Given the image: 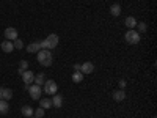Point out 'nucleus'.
Instances as JSON below:
<instances>
[{
	"instance_id": "obj_27",
	"label": "nucleus",
	"mask_w": 157,
	"mask_h": 118,
	"mask_svg": "<svg viewBox=\"0 0 157 118\" xmlns=\"http://www.w3.org/2000/svg\"><path fill=\"white\" fill-rule=\"evenodd\" d=\"M2 95H3V87H0V98H2Z\"/></svg>"
},
{
	"instance_id": "obj_17",
	"label": "nucleus",
	"mask_w": 157,
	"mask_h": 118,
	"mask_svg": "<svg viewBox=\"0 0 157 118\" xmlns=\"http://www.w3.org/2000/svg\"><path fill=\"white\" fill-rule=\"evenodd\" d=\"M21 112H22V115H24V116H29V118H30V116H33V109H32L30 106H24V107L21 109Z\"/></svg>"
},
{
	"instance_id": "obj_2",
	"label": "nucleus",
	"mask_w": 157,
	"mask_h": 118,
	"mask_svg": "<svg viewBox=\"0 0 157 118\" xmlns=\"http://www.w3.org/2000/svg\"><path fill=\"white\" fill-rule=\"evenodd\" d=\"M39 46H41V49H47V50L55 49L58 46V35H55V33L47 35V38L44 41H39Z\"/></svg>"
},
{
	"instance_id": "obj_28",
	"label": "nucleus",
	"mask_w": 157,
	"mask_h": 118,
	"mask_svg": "<svg viewBox=\"0 0 157 118\" xmlns=\"http://www.w3.org/2000/svg\"><path fill=\"white\" fill-rule=\"evenodd\" d=\"M30 118H36V116H30Z\"/></svg>"
},
{
	"instance_id": "obj_23",
	"label": "nucleus",
	"mask_w": 157,
	"mask_h": 118,
	"mask_svg": "<svg viewBox=\"0 0 157 118\" xmlns=\"http://www.w3.org/2000/svg\"><path fill=\"white\" fill-rule=\"evenodd\" d=\"M33 116H36V118H43V116H44V109H43V107H39V109L33 110Z\"/></svg>"
},
{
	"instance_id": "obj_18",
	"label": "nucleus",
	"mask_w": 157,
	"mask_h": 118,
	"mask_svg": "<svg viewBox=\"0 0 157 118\" xmlns=\"http://www.w3.org/2000/svg\"><path fill=\"white\" fill-rule=\"evenodd\" d=\"M35 85H44V82H46V77H44V74L43 73H39L36 77H35Z\"/></svg>"
},
{
	"instance_id": "obj_25",
	"label": "nucleus",
	"mask_w": 157,
	"mask_h": 118,
	"mask_svg": "<svg viewBox=\"0 0 157 118\" xmlns=\"http://www.w3.org/2000/svg\"><path fill=\"white\" fill-rule=\"evenodd\" d=\"M118 85H120V90H124V87H126V81H124V79H121V81L118 82Z\"/></svg>"
},
{
	"instance_id": "obj_24",
	"label": "nucleus",
	"mask_w": 157,
	"mask_h": 118,
	"mask_svg": "<svg viewBox=\"0 0 157 118\" xmlns=\"http://www.w3.org/2000/svg\"><path fill=\"white\" fill-rule=\"evenodd\" d=\"M13 46H14V49H22L24 47V43H22V39H14V41H13Z\"/></svg>"
},
{
	"instance_id": "obj_13",
	"label": "nucleus",
	"mask_w": 157,
	"mask_h": 118,
	"mask_svg": "<svg viewBox=\"0 0 157 118\" xmlns=\"http://www.w3.org/2000/svg\"><path fill=\"white\" fill-rule=\"evenodd\" d=\"M113 99H115L116 102L124 101V99H126V93H124V90H118V91H115V93H113Z\"/></svg>"
},
{
	"instance_id": "obj_11",
	"label": "nucleus",
	"mask_w": 157,
	"mask_h": 118,
	"mask_svg": "<svg viewBox=\"0 0 157 118\" xmlns=\"http://www.w3.org/2000/svg\"><path fill=\"white\" fill-rule=\"evenodd\" d=\"M110 14L113 16V18H118L121 14V5L120 3H113L112 6H110Z\"/></svg>"
},
{
	"instance_id": "obj_19",
	"label": "nucleus",
	"mask_w": 157,
	"mask_h": 118,
	"mask_svg": "<svg viewBox=\"0 0 157 118\" xmlns=\"http://www.w3.org/2000/svg\"><path fill=\"white\" fill-rule=\"evenodd\" d=\"M83 76H85V74H82L80 71H75V73H72V81H74L75 84H78V82L83 81Z\"/></svg>"
},
{
	"instance_id": "obj_29",
	"label": "nucleus",
	"mask_w": 157,
	"mask_h": 118,
	"mask_svg": "<svg viewBox=\"0 0 157 118\" xmlns=\"http://www.w3.org/2000/svg\"><path fill=\"white\" fill-rule=\"evenodd\" d=\"M152 118H155V116H152Z\"/></svg>"
},
{
	"instance_id": "obj_3",
	"label": "nucleus",
	"mask_w": 157,
	"mask_h": 118,
	"mask_svg": "<svg viewBox=\"0 0 157 118\" xmlns=\"http://www.w3.org/2000/svg\"><path fill=\"white\" fill-rule=\"evenodd\" d=\"M140 38H141V36H140L138 32H135V29L127 30L126 35H124V39H126L127 44H138V43H140Z\"/></svg>"
},
{
	"instance_id": "obj_4",
	"label": "nucleus",
	"mask_w": 157,
	"mask_h": 118,
	"mask_svg": "<svg viewBox=\"0 0 157 118\" xmlns=\"http://www.w3.org/2000/svg\"><path fill=\"white\" fill-rule=\"evenodd\" d=\"M57 90H58V85L55 81H46L44 82V93L46 95H52L54 96L57 93Z\"/></svg>"
},
{
	"instance_id": "obj_1",
	"label": "nucleus",
	"mask_w": 157,
	"mask_h": 118,
	"mask_svg": "<svg viewBox=\"0 0 157 118\" xmlns=\"http://www.w3.org/2000/svg\"><path fill=\"white\" fill-rule=\"evenodd\" d=\"M38 61H39V65H43V66H50L52 61H54V55H52L50 50L41 49L38 52Z\"/></svg>"
},
{
	"instance_id": "obj_14",
	"label": "nucleus",
	"mask_w": 157,
	"mask_h": 118,
	"mask_svg": "<svg viewBox=\"0 0 157 118\" xmlns=\"http://www.w3.org/2000/svg\"><path fill=\"white\" fill-rule=\"evenodd\" d=\"M41 50V46H39V43H32V44H29L27 46V52H30V54H38V52Z\"/></svg>"
},
{
	"instance_id": "obj_5",
	"label": "nucleus",
	"mask_w": 157,
	"mask_h": 118,
	"mask_svg": "<svg viewBox=\"0 0 157 118\" xmlns=\"http://www.w3.org/2000/svg\"><path fill=\"white\" fill-rule=\"evenodd\" d=\"M29 93H30L32 99H41L43 88H41V85H30L29 87Z\"/></svg>"
},
{
	"instance_id": "obj_16",
	"label": "nucleus",
	"mask_w": 157,
	"mask_h": 118,
	"mask_svg": "<svg viewBox=\"0 0 157 118\" xmlns=\"http://www.w3.org/2000/svg\"><path fill=\"white\" fill-rule=\"evenodd\" d=\"M39 104H41V107H43L44 110H47V109L52 107V101H50V98H43V99H39Z\"/></svg>"
},
{
	"instance_id": "obj_20",
	"label": "nucleus",
	"mask_w": 157,
	"mask_h": 118,
	"mask_svg": "<svg viewBox=\"0 0 157 118\" xmlns=\"http://www.w3.org/2000/svg\"><path fill=\"white\" fill-rule=\"evenodd\" d=\"M11 98H13V91H11L10 88H3V95H2V99L8 101V99H11Z\"/></svg>"
},
{
	"instance_id": "obj_7",
	"label": "nucleus",
	"mask_w": 157,
	"mask_h": 118,
	"mask_svg": "<svg viewBox=\"0 0 157 118\" xmlns=\"http://www.w3.org/2000/svg\"><path fill=\"white\" fill-rule=\"evenodd\" d=\"M21 76H22V81L25 82V85H32L35 81V73L32 71H22Z\"/></svg>"
},
{
	"instance_id": "obj_6",
	"label": "nucleus",
	"mask_w": 157,
	"mask_h": 118,
	"mask_svg": "<svg viewBox=\"0 0 157 118\" xmlns=\"http://www.w3.org/2000/svg\"><path fill=\"white\" fill-rule=\"evenodd\" d=\"M3 35H5V38H6V41H14V39H17V30H16L14 27L5 29Z\"/></svg>"
},
{
	"instance_id": "obj_15",
	"label": "nucleus",
	"mask_w": 157,
	"mask_h": 118,
	"mask_svg": "<svg viewBox=\"0 0 157 118\" xmlns=\"http://www.w3.org/2000/svg\"><path fill=\"white\" fill-rule=\"evenodd\" d=\"M10 110V106L5 99H0V115H6Z\"/></svg>"
},
{
	"instance_id": "obj_22",
	"label": "nucleus",
	"mask_w": 157,
	"mask_h": 118,
	"mask_svg": "<svg viewBox=\"0 0 157 118\" xmlns=\"http://www.w3.org/2000/svg\"><path fill=\"white\" fill-rule=\"evenodd\" d=\"M27 68H29V61L21 60V63H19V74H21L22 71H27Z\"/></svg>"
},
{
	"instance_id": "obj_26",
	"label": "nucleus",
	"mask_w": 157,
	"mask_h": 118,
	"mask_svg": "<svg viewBox=\"0 0 157 118\" xmlns=\"http://www.w3.org/2000/svg\"><path fill=\"white\" fill-rule=\"evenodd\" d=\"M74 69H75V71H80V65L75 63V65H74Z\"/></svg>"
},
{
	"instance_id": "obj_9",
	"label": "nucleus",
	"mask_w": 157,
	"mask_h": 118,
	"mask_svg": "<svg viewBox=\"0 0 157 118\" xmlns=\"http://www.w3.org/2000/svg\"><path fill=\"white\" fill-rule=\"evenodd\" d=\"M0 47H2V50H3V52H6V54H11V52L14 50L13 41H6V39H5V41H3L2 44H0Z\"/></svg>"
},
{
	"instance_id": "obj_21",
	"label": "nucleus",
	"mask_w": 157,
	"mask_h": 118,
	"mask_svg": "<svg viewBox=\"0 0 157 118\" xmlns=\"http://www.w3.org/2000/svg\"><path fill=\"white\" fill-rule=\"evenodd\" d=\"M137 27H138V33H145L148 30V25L145 22H137Z\"/></svg>"
},
{
	"instance_id": "obj_12",
	"label": "nucleus",
	"mask_w": 157,
	"mask_h": 118,
	"mask_svg": "<svg viewBox=\"0 0 157 118\" xmlns=\"http://www.w3.org/2000/svg\"><path fill=\"white\" fill-rule=\"evenodd\" d=\"M124 24H126V27H129V30H132V29L137 27V19L134 16H129V18H126Z\"/></svg>"
},
{
	"instance_id": "obj_10",
	"label": "nucleus",
	"mask_w": 157,
	"mask_h": 118,
	"mask_svg": "<svg viewBox=\"0 0 157 118\" xmlns=\"http://www.w3.org/2000/svg\"><path fill=\"white\" fill-rule=\"evenodd\" d=\"M50 101H52V106L57 107V109H60L63 106V98L60 95H57V93L54 95V98H50Z\"/></svg>"
},
{
	"instance_id": "obj_8",
	"label": "nucleus",
	"mask_w": 157,
	"mask_h": 118,
	"mask_svg": "<svg viewBox=\"0 0 157 118\" xmlns=\"http://www.w3.org/2000/svg\"><path fill=\"white\" fill-rule=\"evenodd\" d=\"M94 71V65L91 61H85L83 65H80V73L82 74H91Z\"/></svg>"
}]
</instances>
